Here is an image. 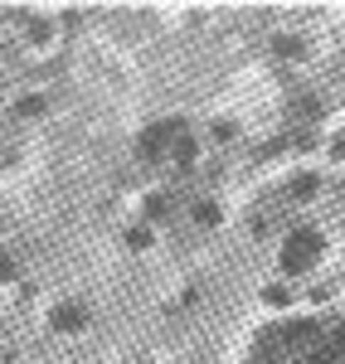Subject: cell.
Instances as JSON below:
<instances>
[{
	"label": "cell",
	"mask_w": 345,
	"mask_h": 364,
	"mask_svg": "<svg viewBox=\"0 0 345 364\" xmlns=\"http://www.w3.org/2000/svg\"><path fill=\"white\" fill-rule=\"evenodd\" d=\"M54 326H58V331H68V326H83V311H78V306H63V311L54 316Z\"/></svg>",
	"instance_id": "cell-1"
}]
</instances>
